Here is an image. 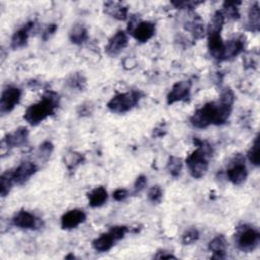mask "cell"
Listing matches in <instances>:
<instances>
[{"label": "cell", "instance_id": "cell-3", "mask_svg": "<svg viewBox=\"0 0 260 260\" xmlns=\"http://www.w3.org/2000/svg\"><path fill=\"white\" fill-rule=\"evenodd\" d=\"M212 149L206 142L200 141L198 149L194 151L186 160L189 173L193 178H202L209 169V157Z\"/></svg>", "mask_w": 260, "mask_h": 260}, {"label": "cell", "instance_id": "cell-21", "mask_svg": "<svg viewBox=\"0 0 260 260\" xmlns=\"http://www.w3.org/2000/svg\"><path fill=\"white\" fill-rule=\"evenodd\" d=\"M226 247H227L226 240L223 236H218L215 239H213L210 243V250L213 251L214 253L213 258H217V259L225 258Z\"/></svg>", "mask_w": 260, "mask_h": 260}, {"label": "cell", "instance_id": "cell-9", "mask_svg": "<svg viewBox=\"0 0 260 260\" xmlns=\"http://www.w3.org/2000/svg\"><path fill=\"white\" fill-rule=\"evenodd\" d=\"M227 176L229 180L235 185H240L245 182L248 176V172L242 158L241 160L236 159V163H234L232 167L228 169Z\"/></svg>", "mask_w": 260, "mask_h": 260}, {"label": "cell", "instance_id": "cell-34", "mask_svg": "<svg viewBox=\"0 0 260 260\" xmlns=\"http://www.w3.org/2000/svg\"><path fill=\"white\" fill-rule=\"evenodd\" d=\"M163 198V190L160 186H154L149 191V199L154 204H159Z\"/></svg>", "mask_w": 260, "mask_h": 260}, {"label": "cell", "instance_id": "cell-17", "mask_svg": "<svg viewBox=\"0 0 260 260\" xmlns=\"http://www.w3.org/2000/svg\"><path fill=\"white\" fill-rule=\"evenodd\" d=\"M245 46V40L243 37H238L235 39L230 40L227 44H225V59L233 58L239 55Z\"/></svg>", "mask_w": 260, "mask_h": 260}, {"label": "cell", "instance_id": "cell-28", "mask_svg": "<svg viewBox=\"0 0 260 260\" xmlns=\"http://www.w3.org/2000/svg\"><path fill=\"white\" fill-rule=\"evenodd\" d=\"M248 159L254 166H259V137L256 136L251 149L248 152Z\"/></svg>", "mask_w": 260, "mask_h": 260}, {"label": "cell", "instance_id": "cell-29", "mask_svg": "<svg viewBox=\"0 0 260 260\" xmlns=\"http://www.w3.org/2000/svg\"><path fill=\"white\" fill-rule=\"evenodd\" d=\"M241 4V2H225L224 3V8L226 11V14L231 17L237 19L239 17V9H238V5Z\"/></svg>", "mask_w": 260, "mask_h": 260}, {"label": "cell", "instance_id": "cell-5", "mask_svg": "<svg viewBox=\"0 0 260 260\" xmlns=\"http://www.w3.org/2000/svg\"><path fill=\"white\" fill-rule=\"evenodd\" d=\"M259 232L249 227H244L238 236V246L243 251H252L259 242Z\"/></svg>", "mask_w": 260, "mask_h": 260}, {"label": "cell", "instance_id": "cell-25", "mask_svg": "<svg viewBox=\"0 0 260 260\" xmlns=\"http://www.w3.org/2000/svg\"><path fill=\"white\" fill-rule=\"evenodd\" d=\"M13 184L14 180L12 171H7L3 173L1 179H0V193H1L2 197H5L9 193Z\"/></svg>", "mask_w": 260, "mask_h": 260}, {"label": "cell", "instance_id": "cell-39", "mask_svg": "<svg viewBox=\"0 0 260 260\" xmlns=\"http://www.w3.org/2000/svg\"><path fill=\"white\" fill-rule=\"evenodd\" d=\"M92 111L90 110V107L89 106H85V105H80V115H89Z\"/></svg>", "mask_w": 260, "mask_h": 260}, {"label": "cell", "instance_id": "cell-10", "mask_svg": "<svg viewBox=\"0 0 260 260\" xmlns=\"http://www.w3.org/2000/svg\"><path fill=\"white\" fill-rule=\"evenodd\" d=\"M156 32V25L155 23L151 21H141L137 22V24L134 26V28L131 32V35L133 38L141 43L148 42Z\"/></svg>", "mask_w": 260, "mask_h": 260}, {"label": "cell", "instance_id": "cell-26", "mask_svg": "<svg viewBox=\"0 0 260 260\" xmlns=\"http://www.w3.org/2000/svg\"><path fill=\"white\" fill-rule=\"evenodd\" d=\"M84 158L82 155L78 154V153H75V152H69L66 154L65 158H64V162H65V165L66 167L69 169V170H72V169H75L78 165H80L82 162H83Z\"/></svg>", "mask_w": 260, "mask_h": 260}, {"label": "cell", "instance_id": "cell-31", "mask_svg": "<svg viewBox=\"0 0 260 260\" xmlns=\"http://www.w3.org/2000/svg\"><path fill=\"white\" fill-rule=\"evenodd\" d=\"M127 232H128V228L125 227V226L112 227L111 230L109 231V233L113 236L115 241H119L122 238H124V236L126 235Z\"/></svg>", "mask_w": 260, "mask_h": 260}, {"label": "cell", "instance_id": "cell-37", "mask_svg": "<svg viewBox=\"0 0 260 260\" xmlns=\"http://www.w3.org/2000/svg\"><path fill=\"white\" fill-rule=\"evenodd\" d=\"M57 30V25L55 23H51L49 24V26L46 28L45 32H44V35H43V38L44 40H47L51 35H53Z\"/></svg>", "mask_w": 260, "mask_h": 260}, {"label": "cell", "instance_id": "cell-16", "mask_svg": "<svg viewBox=\"0 0 260 260\" xmlns=\"http://www.w3.org/2000/svg\"><path fill=\"white\" fill-rule=\"evenodd\" d=\"M34 26V22H27L25 23L21 28H19L18 31H16L12 38H11V47L13 49H18L23 47L26 44L27 38H28V34H30V31L32 30Z\"/></svg>", "mask_w": 260, "mask_h": 260}, {"label": "cell", "instance_id": "cell-18", "mask_svg": "<svg viewBox=\"0 0 260 260\" xmlns=\"http://www.w3.org/2000/svg\"><path fill=\"white\" fill-rule=\"evenodd\" d=\"M105 8H106V12L115 18L124 20L127 17L128 8H127V6L123 5L122 3L108 2L105 4Z\"/></svg>", "mask_w": 260, "mask_h": 260}, {"label": "cell", "instance_id": "cell-33", "mask_svg": "<svg viewBox=\"0 0 260 260\" xmlns=\"http://www.w3.org/2000/svg\"><path fill=\"white\" fill-rule=\"evenodd\" d=\"M52 152H53V144L49 141H45L40 146V148L38 150V155L41 159L47 160L50 157V155L52 154Z\"/></svg>", "mask_w": 260, "mask_h": 260}, {"label": "cell", "instance_id": "cell-19", "mask_svg": "<svg viewBox=\"0 0 260 260\" xmlns=\"http://www.w3.org/2000/svg\"><path fill=\"white\" fill-rule=\"evenodd\" d=\"M108 200V192L104 187H97L89 193V202L92 208H99L106 204Z\"/></svg>", "mask_w": 260, "mask_h": 260}, {"label": "cell", "instance_id": "cell-2", "mask_svg": "<svg viewBox=\"0 0 260 260\" xmlns=\"http://www.w3.org/2000/svg\"><path fill=\"white\" fill-rule=\"evenodd\" d=\"M58 107V96L55 93H47L42 101L28 107L24 113V120L31 125H37L54 114Z\"/></svg>", "mask_w": 260, "mask_h": 260}, {"label": "cell", "instance_id": "cell-27", "mask_svg": "<svg viewBox=\"0 0 260 260\" xmlns=\"http://www.w3.org/2000/svg\"><path fill=\"white\" fill-rule=\"evenodd\" d=\"M182 167H183V163H182L181 159L176 158V157H171L168 162V165H167V169L173 177L179 176L180 172L182 170Z\"/></svg>", "mask_w": 260, "mask_h": 260}, {"label": "cell", "instance_id": "cell-20", "mask_svg": "<svg viewBox=\"0 0 260 260\" xmlns=\"http://www.w3.org/2000/svg\"><path fill=\"white\" fill-rule=\"evenodd\" d=\"M115 242L116 241H115L113 236L108 232L106 234L101 235L99 238H97L93 242V247L95 250L99 252H106L109 251L114 246Z\"/></svg>", "mask_w": 260, "mask_h": 260}, {"label": "cell", "instance_id": "cell-32", "mask_svg": "<svg viewBox=\"0 0 260 260\" xmlns=\"http://www.w3.org/2000/svg\"><path fill=\"white\" fill-rule=\"evenodd\" d=\"M68 84L71 86V88H74V89H78V90H82L84 86H85V79L84 77L79 74V73H76L74 75H72L69 79H68Z\"/></svg>", "mask_w": 260, "mask_h": 260}, {"label": "cell", "instance_id": "cell-6", "mask_svg": "<svg viewBox=\"0 0 260 260\" xmlns=\"http://www.w3.org/2000/svg\"><path fill=\"white\" fill-rule=\"evenodd\" d=\"M20 90L15 86H8L1 95V100H0V111L1 113H9L11 112L14 107L18 104L20 100Z\"/></svg>", "mask_w": 260, "mask_h": 260}, {"label": "cell", "instance_id": "cell-13", "mask_svg": "<svg viewBox=\"0 0 260 260\" xmlns=\"http://www.w3.org/2000/svg\"><path fill=\"white\" fill-rule=\"evenodd\" d=\"M86 219L84 212L80 210H72L67 212L61 218V227L65 230H71L78 227Z\"/></svg>", "mask_w": 260, "mask_h": 260}, {"label": "cell", "instance_id": "cell-35", "mask_svg": "<svg viewBox=\"0 0 260 260\" xmlns=\"http://www.w3.org/2000/svg\"><path fill=\"white\" fill-rule=\"evenodd\" d=\"M147 183H148V180H147L146 176H139L136 179V182L134 184V193H138L141 190H143L144 187H146Z\"/></svg>", "mask_w": 260, "mask_h": 260}, {"label": "cell", "instance_id": "cell-23", "mask_svg": "<svg viewBox=\"0 0 260 260\" xmlns=\"http://www.w3.org/2000/svg\"><path fill=\"white\" fill-rule=\"evenodd\" d=\"M69 37L72 43L79 45L88 39V31H86V28L82 24L78 23L71 28Z\"/></svg>", "mask_w": 260, "mask_h": 260}, {"label": "cell", "instance_id": "cell-15", "mask_svg": "<svg viewBox=\"0 0 260 260\" xmlns=\"http://www.w3.org/2000/svg\"><path fill=\"white\" fill-rule=\"evenodd\" d=\"M211 55L216 59H225V43L221 37V34L209 35L208 42Z\"/></svg>", "mask_w": 260, "mask_h": 260}, {"label": "cell", "instance_id": "cell-11", "mask_svg": "<svg viewBox=\"0 0 260 260\" xmlns=\"http://www.w3.org/2000/svg\"><path fill=\"white\" fill-rule=\"evenodd\" d=\"M127 44H128L127 34L123 31H119L110 39L106 47V51L110 56H116L127 46Z\"/></svg>", "mask_w": 260, "mask_h": 260}, {"label": "cell", "instance_id": "cell-38", "mask_svg": "<svg viewBox=\"0 0 260 260\" xmlns=\"http://www.w3.org/2000/svg\"><path fill=\"white\" fill-rule=\"evenodd\" d=\"M156 258H159V259H170V258H176L174 255L172 254H165V251L163 252H160V254H158L156 256Z\"/></svg>", "mask_w": 260, "mask_h": 260}, {"label": "cell", "instance_id": "cell-36", "mask_svg": "<svg viewBox=\"0 0 260 260\" xmlns=\"http://www.w3.org/2000/svg\"><path fill=\"white\" fill-rule=\"evenodd\" d=\"M128 197V191L126 189H117L113 193V198L116 201H123Z\"/></svg>", "mask_w": 260, "mask_h": 260}, {"label": "cell", "instance_id": "cell-30", "mask_svg": "<svg viewBox=\"0 0 260 260\" xmlns=\"http://www.w3.org/2000/svg\"><path fill=\"white\" fill-rule=\"evenodd\" d=\"M199 238V233L196 229H189L182 236V243L184 245H190L196 242Z\"/></svg>", "mask_w": 260, "mask_h": 260}, {"label": "cell", "instance_id": "cell-1", "mask_svg": "<svg viewBox=\"0 0 260 260\" xmlns=\"http://www.w3.org/2000/svg\"><path fill=\"white\" fill-rule=\"evenodd\" d=\"M232 106L222 102H212L197 110L191 117V123L197 128H207L212 124H224L230 117Z\"/></svg>", "mask_w": 260, "mask_h": 260}, {"label": "cell", "instance_id": "cell-22", "mask_svg": "<svg viewBox=\"0 0 260 260\" xmlns=\"http://www.w3.org/2000/svg\"><path fill=\"white\" fill-rule=\"evenodd\" d=\"M225 21V14L223 11L218 10L214 16L212 17L209 27H208V33L209 35H214V34H221L222 28L224 25Z\"/></svg>", "mask_w": 260, "mask_h": 260}, {"label": "cell", "instance_id": "cell-8", "mask_svg": "<svg viewBox=\"0 0 260 260\" xmlns=\"http://www.w3.org/2000/svg\"><path fill=\"white\" fill-rule=\"evenodd\" d=\"M38 167L32 162H23L12 171L14 184L21 185L30 179L37 172Z\"/></svg>", "mask_w": 260, "mask_h": 260}, {"label": "cell", "instance_id": "cell-14", "mask_svg": "<svg viewBox=\"0 0 260 260\" xmlns=\"http://www.w3.org/2000/svg\"><path fill=\"white\" fill-rule=\"evenodd\" d=\"M12 224L20 229H36L38 227V219L31 213L21 211L13 217Z\"/></svg>", "mask_w": 260, "mask_h": 260}, {"label": "cell", "instance_id": "cell-4", "mask_svg": "<svg viewBox=\"0 0 260 260\" xmlns=\"http://www.w3.org/2000/svg\"><path fill=\"white\" fill-rule=\"evenodd\" d=\"M141 97L139 92H128L113 97L108 103V108L114 113H125L137 105Z\"/></svg>", "mask_w": 260, "mask_h": 260}, {"label": "cell", "instance_id": "cell-24", "mask_svg": "<svg viewBox=\"0 0 260 260\" xmlns=\"http://www.w3.org/2000/svg\"><path fill=\"white\" fill-rule=\"evenodd\" d=\"M248 25L249 30L252 32H258L260 25V10L258 3H255L248 13Z\"/></svg>", "mask_w": 260, "mask_h": 260}, {"label": "cell", "instance_id": "cell-7", "mask_svg": "<svg viewBox=\"0 0 260 260\" xmlns=\"http://www.w3.org/2000/svg\"><path fill=\"white\" fill-rule=\"evenodd\" d=\"M190 89L191 82L188 80H183L175 83L168 95V104L171 105L187 100L190 96Z\"/></svg>", "mask_w": 260, "mask_h": 260}, {"label": "cell", "instance_id": "cell-12", "mask_svg": "<svg viewBox=\"0 0 260 260\" xmlns=\"http://www.w3.org/2000/svg\"><path fill=\"white\" fill-rule=\"evenodd\" d=\"M28 131L25 127H19L12 133L6 135V137L2 140V146L7 147V149L17 148L24 144L27 140Z\"/></svg>", "mask_w": 260, "mask_h": 260}]
</instances>
